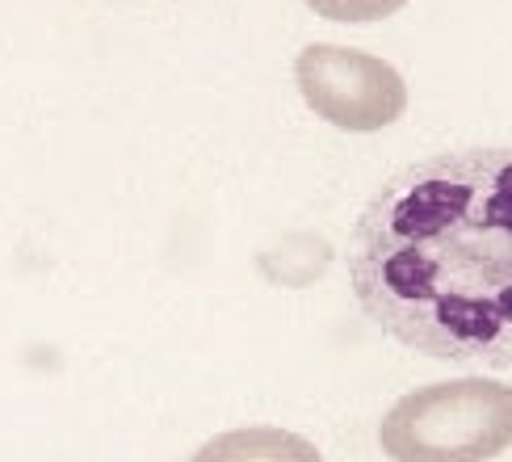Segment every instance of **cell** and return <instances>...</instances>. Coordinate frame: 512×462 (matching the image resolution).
Listing matches in <instances>:
<instances>
[{
    "label": "cell",
    "mask_w": 512,
    "mask_h": 462,
    "mask_svg": "<svg viewBox=\"0 0 512 462\" xmlns=\"http://www.w3.org/2000/svg\"><path fill=\"white\" fill-rule=\"evenodd\" d=\"M294 80L303 101L324 122H332L336 131L374 135V131H387L408 110V84H403V76L387 59L353 51V47L315 42V47L298 51Z\"/></svg>",
    "instance_id": "3"
},
{
    "label": "cell",
    "mask_w": 512,
    "mask_h": 462,
    "mask_svg": "<svg viewBox=\"0 0 512 462\" xmlns=\"http://www.w3.org/2000/svg\"><path fill=\"white\" fill-rule=\"evenodd\" d=\"M303 5L319 17H328V21H349V26H357V21L395 17L408 0H303Z\"/></svg>",
    "instance_id": "5"
},
{
    "label": "cell",
    "mask_w": 512,
    "mask_h": 462,
    "mask_svg": "<svg viewBox=\"0 0 512 462\" xmlns=\"http://www.w3.org/2000/svg\"><path fill=\"white\" fill-rule=\"evenodd\" d=\"M378 437L391 462H487L512 446V387L487 374L420 387L382 416Z\"/></svg>",
    "instance_id": "2"
},
{
    "label": "cell",
    "mask_w": 512,
    "mask_h": 462,
    "mask_svg": "<svg viewBox=\"0 0 512 462\" xmlns=\"http://www.w3.org/2000/svg\"><path fill=\"white\" fill-rule=\"evenodd\" d=\"M349 278L391 341L512 370V147H454L395 173L357 215Z\"/></svg>",
    "instance_id": "1"
},
{
    "label": "cell",
    "mask_w": 512,
    "mask_h": 462,
    "mask_svg": "<svg viewBox=\"0 0 512 462\" xmlns=\"http://www.w3.org/2000/svg\"><path fill=\"white\" fill-rule=\"evenodd\" d=\"M189 462H324V454L298 433L256 425L210 437Z\"/></svg>",
    "instance_id": "4"
}]
</instances>
